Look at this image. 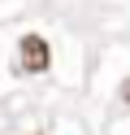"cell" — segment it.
Here are the masks:
<instances>
[{
	"label": "cell",
	"instance_id": "2",
	"mask_svg": "<svg viewBox=\"0 0 130 135\" xmlns=\"http://www.w3.org/2000/svg\"><path fill=\"white\" fill-rule=\"evenodd\" d=\"M121 100H126V105H130V79H126V87H121Z\"/></svg>",
	"mask_w": 130,
	"mask_h": 135
},
{
	"label": "cell",
	"instance_id": "1",
	"mask_svg": "<svg viewBox=\"0 0 130 135\" xmlns=\"http://www.w3.org/2000/svg\"><path fill=\"white\" fill-rule=\"evenodd\" d=\"M52 65V48L43 35H22V44H17V70L26 74H43Z\"/></svg>",
	"mask_w": 130,
	"mask_h": 135
}]
</instances>
